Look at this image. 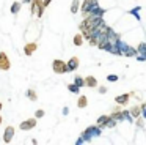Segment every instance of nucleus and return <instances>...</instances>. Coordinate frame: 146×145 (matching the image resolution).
<instances>
[{"label":"nucleus","instance_id":"7","mask_svg":"<svg viewBox=\"0 0 146 145\" xmlns=\"http://www.w3.org/2000/svg\"><path fill=\"white\" fill-rule=\"evenodd\" d=\"M94 5H96V0H85V2H83V5H82V13L85 16H88V13L91 11V8Z\"/></svg>","mask_w":146,"mask_h":145},{"label":"nucleus","instance_id":"22","mask_svg":"<svg viewBox=\"0 0 146 145\" xmlns=\"http://www.w3.org/2000/svg\"><path fill=\"white\" fill-rule=\"evenodd\" d=\"M50 2H52V0H44V6H49V5H50Z\"/></svg>","mask_w":146,"mask_h":145},{"label":"nucleus","instance_id":"9","mask_svg":"<svg viewBox=\"0 0 146 145\" xmlns=\"http://www.w3.org/2000/svg\"><path fill=\"white\" fill-rule=\"evenodd\" d=\"M85 85L86 87H91V88H94L96 85H98V81H96L93 76H88V77L85 79Z\"/></svg>","mask_w":146,"mask_h":145},{"label":"nucleus","instance_id":"21","mask_svg":"<svg viewBox=\"0 0 146 145\" xmlns=\"http://www.w3.org/2000/svg\"><path fill=\"white\" fill-rule=\"evenodd\" d=\"M116 76H115V74H111V76H108V81H111V82H115V81H116Z\"/></svg>","mask_w":146,"mask_h":145},{"label":"nucleus","instance_id":"23","mask_svg":"<svg viewBox=\"0 0 146 145\" xmlns=\"http://www.w3.org/2000/svg\"><path fill=\"white\" fill-rule=\"evenodd\" d=\"M24 3H32V0H22Z\"/></svg>","mask_w":146,"mask_h":145},{"label":"nucleus","instance_id":"3","mask_svg":"<svg viewBox=\"0 0 146 145\" xmlns=\"http://www.w3.org/2000/svg\"><path fill=\"white\" fill-rule=\"evenodd\" d=\"M11 68V62L8 58L7 52H0V69L2 71H8Z\"/></svg>","mask_w":146,"mask_h":145},{"label":"nucleus","instance_id":"15","mask_svg":"<svg viewBox=\"0 0 146 145\" xmlns=\"http://www.w3.org/2000/svg\"><path fill=\"white\" fill-rule=\"evenodd\" d=\"M129 96H130V95H123V96H116V99H115V101H116L118 104H126V103H127V99H129Z\"/></svg>","mask_w":146,"mask_h":145},{"label":"nucleus","instance_id":"16","mask_svg":"<svg viewBox=\"0 0 146 145\" xmlns=\"http://www.w3.org/2000/svg\"><path fill=\"white\" fill-rule=\"evenodd\" d=\"M140 112H141V106H133L130 109V115H133V117H138Z\"/></svg>","mask_w":146,"mask_h":145},{"label":"nucleus","instance_id":"14","mask_svg":"<svg viewBox=\"0 0 146 145\" xmlns=\"http://www.w3.org/2000/svg\"><path fill=\"white\" fill-rule=\"evenodd\" d=\"M27 96H29L30 101H36V99H38V96H36V91L33 90V88H29V90H27Z\"/></svg>","mask_w":146,"mask_h":145},{"label":"nucleus","instance_id":"20","mask_svg":"<svg viewBox=\"0 0 146 145\" xmlns=\"http://www.w3.org/2000/svg\"><path fill=\"white\" fill-rule=\"evenodd\" d=\"M35 117H36V118H41V117H44V110H42V109H38V110L35 112Z\"/></svg>","mask_w":146,"mask_h":145},{"label":"nucleus","instance_id":"24","mask_svg":"<svg viewBox=\"0 0 146 145\" xmlns=\"http://www.w3.org/2000/svg\"><path fill=\"white\" fill-rule=\"evenodd\" d=\"M2 122H3V118H2V115H0V125H2Z\"/></svg>","mask_w":146,"mask_h":145},{"label":"nucleus","instance_id":"10","mask_svg":"<svg viewBox=\"0 0 146 145\" xmlns=\"http://www.w3.org/2000/svg\"><path fill=\"white\" fill-rule=\"evenodd\" d=\"M21 6H22V3H21V2H13V5H11L10 11L13 13V14H17V13L21 11Z\"/></svg>","mask_w":146,"mask_h":145},{"label":"nucleus","instance_id":"8","mask_svg":"<svg viewBox=\"0 0 146 145\" xmlns=\"http://www.w3.org/2000/svg\"><path fill=\"white\" fill-rule=\"evenodd\" d=\"M79 68V58L77 57H72V58L68 62V71H76Z\"/></svg>","mask_w":146,"mask_h":145},{"label":"nucleus","instance_id":"19","mask_svg":"<svg viewBox=\"0 0 146 145\" xmlns=\"http://www.w3.org/2000/svg\"><path fill=\"white\" fill-rule=\"evenodd\" d=\"M68 88H69L71 93H79V88L80 87H77L76 84H71V85H68Z\"/></svg>","mask_w":146,"mask_h":145},{"label":"nucleus","instance_id":"18","mask_svg":"<svg viewBox=\"0 0 146 145\" xmlns=\"http://www.w3.org/2000/svg\"><path fill=\"white\" fill-rule=\"evenodd\" d=\"M74 84H76L77 87H83V85H85V81H83L82 77H79V76H77L76 81H74Z\"/></svg>","mask_w":146,"mask_h":145},{"label":"nucleus","instance_id":"4","mask_svg":"<svg viewBox=\"0 0 146 145\" xmlns=\"http://www.w3.org/2000/svg\"><path fill=\"white\" fill-rule=\"evenodd\" d=\"M14 132H16L14 126H7V128H5V132H3V142L5 144H11V142H13Z\"/></svg>","mask_w":146,"mask_h":145},{"label":"nucleus","instance_id":"11","mask_svg":"<svg viewBox=\"0 0 146 145\" xmlns=\"http://www.w3.org/2000/svg\"><path fill=\"white\" fill-rule=\"evenodd\" d=\"M107 123H110V117H107V115L99 117V120H98V126H104V125H107Z\"/></svg>","mask_w":146,"mask_h":145},{"label":"nucleus","instance_id":"6","mask_svg":"<svg viewBox=\"0 0 146 145\" xmlns=\"http://www.w3.org/2000/svg\"><path fill=\"white\" fill-rule=\"evenodd\" d=\"M38 49V43H27L25 46H24V54H25L27 57H30V55H33L35 54V50Z\"/></svg>","mask_w":146,"mask_h":145},{"label":"nucleus","instance_id":"2","mask_svg":"<svg viewBox=\"0 0 146 145\" xmlns=\"http://www.w3.org/2000/svg\"><path fill=\"white\" fill-rule=\"evenodd\" d=\"M52 69L55 74H64V72H68V63H64L60 58H55L52 62Z\"/></svg>","mask_w":146,"mask_h":145},{"label":"nucleus","instance_id":"5","mask_svg":"<svg viewBox=\"0 0 146 145\" xmlns=\"http://www.w3.org/2000/svg\"><path fill=\"white\" fill-rule=\"evenodd\" d=\"M36 126V117L35 118H29L25 120V122H22L19 125V129H22V131H30V129H33Z\"/></svg>","mask_w":146,"mask_h":145},{"label":"nucleus","instance_id":"1","mask_svg":"<svg viewBox=\"0 0 146 145\" xmlns=\"http://www.w3.org/2000/svg\"><path fill=\"white\" fill-rule=\"evenodd\" d=\"M44 0H32V3H30V11H32L33 16H38V17H41L42 14H44Z\"/></svg>","mask_w":146,"mask_h":145},{"label":"nucleus","instance_id":"13","mask_svg":"<svg viewBox=\"0 0 146 145\" xmlns=\"http://www.w3.org/2000/svg\"><path fill=\"white\" fill-rule=\"evenodd\" d=\"M77 106H79L80 109H83V107L88 106V99H86V96H80L79 101H77Z\"/></svg>","mask_w":146,"mask_h":145},{"label":"nucleus","instance_id":"25","mask_svg":"<svg viewBox=\"0 0 146 145\" xmlns=\"http://www.w3.org/2000/svg\"><path fill=\"white\" fill-rule=\"evenodd\" d=\"M2 107H3V104H2V103H0V110H2Z\"/></svg>","mask_w":146,"mask_h":145},{"label":"nucleus","instance_id":"12","mask_svg":"<svg viewBox=\"0 0 146 145\" xmlns=\"http://www.w3.org/2000/svg\"><path fill=\"white\" fill-rule=\"evenodd\" d=\"M79 6H80V0H72V5H71V13H72V14L79 13Z\"/></svg>","mask_w":146,"mask_h":145},{"label":"nucleus","instance_id":"17","mask_svg":"<svg viewBox=\"0 0 146 145\" xmlns=\"http://www.w3.org/2000/svg\"><path fill=\"white\" fill-rule=\"evenodd\" d=\"M82 43H83V35H76L74 36V44L76 46H82Z\"/></svg>","mask_w":146,"mask_h":145}]
</instances>
